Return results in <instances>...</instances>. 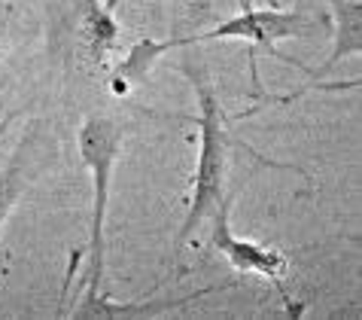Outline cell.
I'll list each match as a JSON object with an SVG mask.
<instances>
[{
	"label": "cell",
	"mask_w": 362,
	"mask_h": 320,
	"mask_svg": "<svg viewBox=\"0 0 362 320\" xmlns=\"http://www.w3.org/2000/svg\"><path fill=\"white\" fill-rule=\"evenodd\" d=\"M183 74L192 83L195 101H198V159L192 174V195L186 205V217L180 223V232L174 238V263L183 259V250L201 232L214 211L228 198V162H231V125L223 101L216 95V86L210 83V74L204 67V58H183Z\"/></svg>",
	"instance_id": "1"
},
{
	"label": "cell",
	"mask_w": 362,
	"mask_h": 320,
	"mask_svg": "<svg viewBox=\"0 0 362 320\" xmlns=\"http://www.w3.org/2000/svg\"><path fill=\"white\" fill-rule=\"evenodd\" d=\"M125 144V132L110 116H86L76 132L79 162L92 177V217H88V265L83 275V296H95L107 278V214L113 193V171Z\"/></svg>",
	"instance_id": "2"
},
{
	"label": "cell",
	"mask_w": 362,
	"mask_h": 320,
	"mask_svg": "<svg viewBox=\"0 0 362 320\" xmlns=\"http://www.w3.org/2000/svg\"><path fill=\"white\" fill-rule=\"evenodd\" d=\"M310 31V18L298 9H271V6H244L238 16L226 18V22L214 25L204 34H195V46L198 43H223V40H238V43H247L250 49V74H253V86L259 88V71H256V58L259 52H268L271 58L284 62L289 67H298L301 74H308L314 83L320 79L314 76V67L296 62L286 52H280L277 43L284 40H296L301 34Z\"/></svg>",
	"instance_id": "3"
},
{
	"label": "cell",
	"mask_w": 362,
	"mask_h": 320,
	"mask_svg": "<svg viewBox=\"0 0 362 320\" xmlns=\"http://www.w3.org/2000/svg\"><path fill=\"white\" fill-rule=\"evenodd\" d=\"M210 247H214L216 253H223L226 263L231 268H238L240 275H256V278H265L268 284H274L277 296L284 299V305H286V312L298 314L293 296H289V290H286L289 256L271 244L253 241V238H240L231 232V198H226L214 211V217H210Z\"/></svg>",
	"instance_id": "4"
},
{
	"label": "cell",
	"mask_w": 362,
	"mask_h": 320,
	"mask_svg": "<svg viewBox=\"0 0 362 320\" xmlns=\"http://www.w3.org/2000/svg\"><path fill=\"white\" fill-rule=\"evenodd\" d=\"M228 287H235V284L198 287L183 296H149V299H137V302H113V299L104 293H95V296L79 293L74 308H70V317L74 320H153V317H165L170 312H177V308H183V305H192L204 296L223 293Z\"/></svg>",
	"instance_id": "5"
},
{
	"label": "cell",
	"mask_w": 362,
	"mask_h": 320,
	"mask_svg": "<svg viewBox=\"0 0 362 320\" xmlns=\"http://www.w3.org/2000/svg\"><path fill=\"white\" fill-rule=\"evenodd\" d=\"M195 46V34L189 37H168V40H156V37H140L137 43H132V49L122 55V62H116L107 71V86L116 98L132 95L134 88H140L149 79V74L156 71V64L162 62L168 52H177V49Z\"/></svg>",
	"instance_id": "6"
},
{
	"label": "cell",
	"mask_w": 362,
	"mask_h": 320,
	"mask_svg": "<svg viewBox=\"0 0 362 320\" xmlns=\"http://www.w3.org/2000/svg\"><path fill=\"white\" fill-rule=\"evenodd\" d=\"M116 43H119V22L113 9H107L100 0H79L76 31H74V46H76L79 62L92 67V71H104Z\"/></svg>",
	"instance_id": "7"
},
{
	"label": "cell",
	"mask_w": 362,
	"mask_h": 320,
	"mask_svg": "<svg viewBox=\"0 0 362 320\" xmlns=\"http://www.w3.org/2000/svg\"><path fill=\"white\" fill-rule=\"evenodd\" d=\"M43 128L31 125L25 132V137L13 149L9 162L0 168V232H4L9 214L18 205V198L25 195V189L31 186V180L37 174V159L43 156Z\"/></svg>",
	"instance_id": "8"
},
{
	"label": "cell",
	"mask_w": 362,
	"mask_h": 320,
	"mask_svg": "<svg viewBox=\"0 0 362 320\" xmlns=\"http://www.w3.org/2000/svg\"><path fill=\"white\" fill-rule=\"evenodd\" d=\"M350 55H362V4L359 0H332V52L317 67L314 76L323 79L332 67Z\"/></svg>",
	"instance_id": "9"
},
{
	"label": "cell",
	"mask_w": 362,
	"mask_h": 320,
	"mask_svg": "<svg viewBox=\"0 0 362 320\" xmlns=\"http://www.w3.org/2000/svg\"><path fill=\"white\" fill-rule=\"evenodd\" d=\"M162 4H165V0H144V6L149 9V13H153V16H158V13H162Z\"/></svg>",
	"instance_id": "10"
},
{
	"label": "cell",
	"mask_w": 362,
	"mask_h": 320,
	"mask_svg": "<svg viewBox=\"0 0 362 320\" xmlns=\"http://www.w3.org/2000/svg\"><path fill=\"white\" fill-rule=\"evenodd\" d=\"M4 40H6V9L0 6V46H4Z\"/></svg>",
	"instance_id": "11"
},
{
	"label": "cell",
	"mask_w": 362,
	"mask_h": 320,
	"mask_svg": "<svg viewBox=\"0 0 362 320\" xmlns=\"http://www.w3.org/2000/svg\"><path fill=\"white\" fill-rule=\"evenodd\" d=\"M116 4H119V0H104V6H107V9H116Z\"/></svg>",
	"instance_id": "12"
},
{
	"label": "cell",
	"mask_w": 362,
	"mask_h": 320,
	"mask_svg": "<svg viewBox=\"0 0 362 320\" xmlns=\"http://www.w3.org/2000/svg\"><path fill=\"white\" fill-rule=\"evenodd\" d=\"M244 6H253V0H240V9H244Z\"/></svg>",
	"instance_id": "13"
}]
</instances>
